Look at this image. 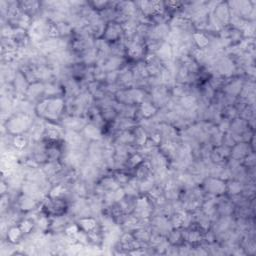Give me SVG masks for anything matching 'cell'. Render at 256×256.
Segmentation results:
<instances>
[{"instance_id":"6","label":"cell","mask_w":256,"mask_h":256,"mask_svg":"<svg viewBox=\"0 0 256 256\" xmlns=\"http://www.w3.org/2000/svg\"><path fill=\"white\" fill-rule=\"evenodd\" d=\"M213 18L220 24L221 27H224L230 23L231 11L227 2H220L216 4L211 13Z\"/></svg>"},{"instance_id":"16","label":"cell","mask_w":256,"mask_h":256,"mask_svg":"<svg viewBox=\"0 0 256 256\" xmlns=\"http://www.w3.org/2000/svg\"><path fill=\"white\" fill-rule=\"evenodd\" d=\"M18 226L20 227V229L24 235H27V234H30L32 232V230L35 227V224H34L33 220L27 218V219H23L19 222Z\"/></svg>"},{"instance_id":"2","label":"cell","mask_w":256,"mask_h":256,"mask_svg":"<svg viewBox=\"0 0 256 256\" xmlns=\"http://www.w3.org/2000/svg\"><path fill=\"white\" fill-rule=\"evenodd\" d=\"M32 124L33 120L29 114L18 112L8 118L5 127L7 129V132H9L10 134L18 135L28 132Z\"/></svg>"},{"instance_id":"13","label":"cell","mask_w":256,"mask_h":256,"mask_svg":"<svg viewBox=\"0 0 256 256\" xmlns=\"http://www.w3.org/2000/svg\"><path fill=\"white\" fill-rule=\"evenodd\" d=\"M37 206V200L28 195L23 194L21 197L18 198V207L24 212L33 210Z\"/></svg>"},{"instance_id":"15","label":"cell","mask_w":256,"mask_h":256,"mask_svg":"<svg viewBox=\"0 0 256 256\" xmlns=\"http://www.w3.org/2000/svg\"><path fill=\"white\" fill-rule=\"evenodd\" d=\"M12 144L16 150H23L28 145V137L25 134L14 135L12 138Z\"/></svg>"},{"instance_id":"12","label":"cell","mask_w":256,"mask_h":256,"mask_svg":"<svg viewBox=\"0 0 256 256\" xmlns=\"http://www.w3.org/2000/svg\"><path fill=\"white\" fill-rule=\"evenodd\" d=\"M158 112V108L156 107V105L152 101H143L140 103L138 107V113L144 117V119H150L151 117L157 114Z\"/></svg>"},{"instance_id":"7","label":"cell","mask_w":256,"mask_h":256,"mask_svg":"<svg viewBox=\"0 0 256 256\" xmlns=\"http://www.w3.org/2000/svg\"><path fill=\"white\" fill-rule=\"evenodd\" d=\"M44 95H45V83L41 81H35L29 84L24 96H26V99L28 101L32 102L35 99L40 101L41 100L40 98Z\"/></svg>"},{"instance_id":"11","label":"cell","mask_w":256,"mask_h":256,"mask_svg":"<svg viewBox=\"0 0 256 256\" xmlns=\"http://www.w3.org/2000/svg\"><path fill=\"white\" fill-rule=\"evenodd\" d=\"M84 136L91 141H100L102 139V131L101 128L92 123H87L82 130Z\"/></svg>"},{"instance_id":"1","label":"cell","mask_w":256,"mask_h":256,"mask_svg":"<svg viewBox=\"0 0 256 256\" xmlns=\"http://www.w3.org/2000/svg\"><path fill=\"white\" fill-rule=\"evenodd\" d=\"M65 110V100L62 96L44 97L35 105L36 114L49 122H57Z\"/></svg>"},{"instance_id":"3","label":"cell","mask_w":256,"mask_h":256,"mask_svg":"<svg viewBox=\"0 0 256 256\" xmlns=\"http://www.w3.org/2000/svg\"><path fill=\"white\" fill-rule=\"evenodd\" d=\"M124 36V29L122 24L118 23L116 21H109L105 23L104 31L102 34V39L106 41L108 44H113L123 39Z\"/></svg>"},{"instance_id":"14","label":"cell","mask_w":256,"mask_h":256,"mask_svg":"<svg viewBox=\"0 0 256 256\" xmlns=\"http://www.w3.org/2000/svg\"><path fill=\"white\" fill-rule=\"evenodd\" d=\"M23 235L24 234L22 233L20 227L14 225L8 228L7 233H6V238L10 244H17L20 242Z\"/></svg>"},{"instance_id":"9","label":"cell","mask_w":256,"mask_h":256,"mask_svg":"<svg viewBox=\"0 0 256 256\" xmlns=\"http://www.w3.org/2000/svg\"><path fill=\"white\" fill-rule=\"evenodd\" d=\"M192 43L195 45L196 48L198 49H208L210 46V38L204 31H194L191 34Z\"/></svg>"},{"instance_id":"5","label":"cell","mask_w":256,"mask_h":256,"mask_svg":"<svg viewBox=\"0 0 256 256\" xmlns=\"http://www.w3.org/2000/svg\"><path fill=\"white\" fill-rule=\"evenodd\" d=\"M226 180L219 177H210L203 183L204 191L213 196H221L226 193Z\"/></svg>"},{"instance_id":"10","label":"cell","mask_w":256,"mask_h":256,"mask_svg":"<svg viewBox=\"0 0 256 256\" xmlns=\"http://www.w3.org/2000/svg\"><path fill=\"white\" fill-rule=\"evenodd\" d=\"M79 226V228L87 233L92 232L98 228H100L101 225L98 223V221L92 217V216H86V217H80L76 222Z\"/></svg>"},{"instance_id":"8","label":"cell","mask_w":256,"mask_h":256,"mask_svg":"<svg viewBox=\"0 0 256 256\" xmlns=\"http://www.w3.org/2000/svg\"><path fill=\"white\" fill-rule=\"evenodd\" d=\"M254 151L250 148V142H236L230 151V157L234 160L239 161L240 159H244L245 157Z\"/></svg>"},{"instance_id":"4","label":"cell","mask_w":256,"mask_h":256,"mask_svg":"<svg viewBox=\"0 0 256 256\" xmlns=\"http://www.w3.org/2000/svg\"><path fill=\"white\" fill-rule=\"evenodd\" d=\"M67 210V203L64 198H50L48 197L43 204V212L46 215L53 216H61Z\"/></svg>"}]
</instances>
